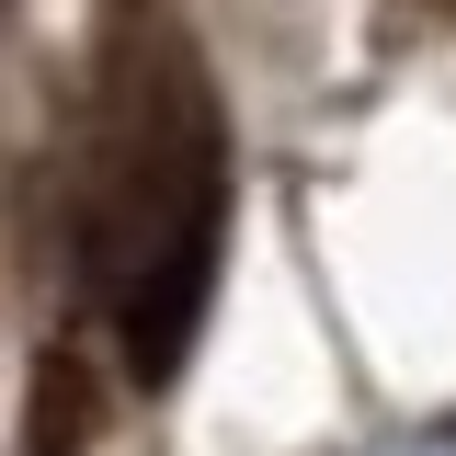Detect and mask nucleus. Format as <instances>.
Listing matches in <instances>:
<instances>
[{
  "instance_id": "f03ea898",
  "label": "nucleus",
  "mask_w": 456,
  "mask_h": 456,
  "mask_svg": "<svg viewBox=\"0 0 456 456\" xmlns=\"http://www.w3.org/2000/svg\"><path fill=\"white\" fill-rule=\"evenodd\" d=\"M92 422H103L92 365H80L69 342L35 354V388H23V456H92Z\"/></svg>"
},
{
  "instance_id": "f257e3e1",
  "label": "nucleus",
  "mask_w": 456,
  "mask_h": 456,
  "mask_svg": "<svg viewBox=\"0 0 456 456\" xmlns=\"http://www.w3.org/2000/svg\"><path fill=\"white\" fill-rule=\"evenodd\" d=\"M228 240V149L217 103L194 69H171L149 114H137V160H126V297H114V342L126 365L160 388L206 331V285H217Z\"/></svg>"
}]
</instances>
